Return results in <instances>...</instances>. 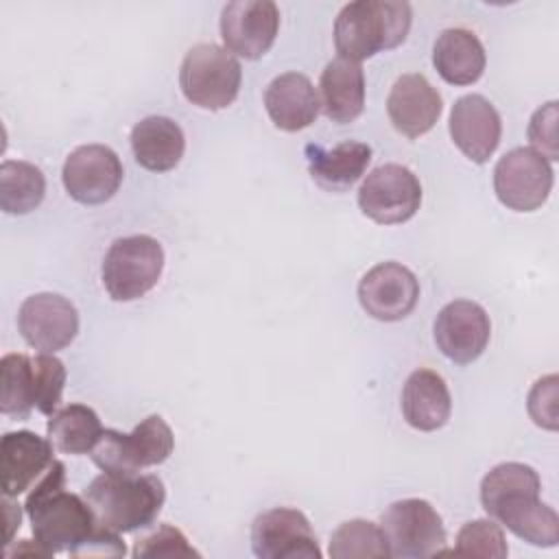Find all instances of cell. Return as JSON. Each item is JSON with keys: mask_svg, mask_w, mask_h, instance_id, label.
Here are the masks:
<instances>
[{"mask_svg": "<svg viewBox=\"0 0 559 559\" xmlns=\"http://www.w3.org/2000/svg\"><path fill=\"white\" fill-rule=\"evenodd\" d=\"M48 439L63 454H90L103 435L98 415L85 404H68L57 408L48 419Z\"/></svg>", "mask_w": 559, "mask_h": 559, "instance_id": "obj_26", "label": "cell"}, {"mask_svg": "<svg viewBox=\"0 0 559 559\" xmlns=\"http://www.w3.org/2000/svg\"><path fill=\"white\" fill-rule=\"evenodd\" d=\"M391 557L424 559L445 550V526L437 509L421 498L393 502L380 520Z\"/></svg>", "mask_w": 559, "mask_h": 559, "instance_id": "obj_8", "label": "cell"}, {"mask_svg": "<svg viewBox=\"0 0 559 559\" xmlns=\"http://www.w3.org/2000/svg\"><path fill=\"white\" fill-rule=\"evenodd\" d=\"M131 151L142 168L166 173L181 162L186 138L173 118L146 116L131 129Z\"/></svg>", "mask_w": 559, "mask_h": 559, "instance_id": "obj_23", "label": "cell"}, {"mask_svg": "<svg viewBox=\"0 0 559 559\" xmlns=\"http://www.w3.org/2000/svg\"><path fill=\"white\" fill-rule=\"evenodd\" d=\"M264 107L271 122L282 131H301L310 127L321 109L312 81L301 72L275 76L264 92Z\"/></svg>", "mask_w": 559, "mask_h": 559, "instance_id": "obj_20", "label": "cell"}, {"mask_svg": "<svg viewBox=\"0 0 559 559\" xmlns=\"http://www.w3.org/2000/svg\"><path fill=\"white\" fill-rule=\"evenodd\" d=\"M280 31V9L271 0H234L223 7L221 37L231 55L260 59Z\"/></svg>", "mask_w": 559, "mask_h": 559, "instance_id": "obj_13", "label": "cell"}, {"mask_svg": "<svg viewBox=\"0 0 559 559\" xmlns=\"http://www.w3.org/2000/svg\"><path fill=\"white\" fill-rule=\"evenodd\" d=\"M55 463V445L31 430L7 432L0 441L2 496L15 498L31 489Z\"/></svg>", "mask_w": 559, "mask_h": 559, "instance_id": "obj_18", "label": "cell"}, {"mask_svg": "<svg viewBox=\"0 0 559 559\" xmlns=\"http://www.w3.org/2000/svg\"><path fill=\"white\" fill-rule=\"evenodd\" d=\"M421 205V183L402 164L373 168L358 188V207L380 225L406 223Z\"/></svg>", "mask_w": 559, "mask_h": 559, "instance_id": "obj_9", "label": "cell"}, {"mask_svg": "<svg viewBox=\"0 0 559 559\" xmlns=\"http://www.w3.org/2000/svg\"><path fill=\"white\" fill-rule=\"evenodd\" d=\"M419 299V282L411 269L400 262H380L358 282V301L362 310L378 321H400L413 312Z\"/></svg>", "mask_w": 559, "mask_h": 559, "instance_id": "obj_16", "label": "cell"}, {"mask_svg": "<svg viewBox=\"0 0 559 559\" xmlns=\"http://www.w3.org/2000/svg\"><path fill=\"white\" fill-rule=\"evenodd\" d=\"M96 524L114 533H133L151 526L166 500L159 476L109 474L96 476L83 491Z\"/></svg>", "mask_w": 559, "mask_h": 559, "instance_id": "obj_3", "label": "cell"}, {"mask_svg": "<svg viewBox=\"0 0 559 559\" xmlns=\"http://www.w3.org/2000/svg\"><path fill=\"white\" fill-rule=\"evenodd\" d=\"M133 557H199V552L179 528L159 524L151 535L135 542Z\"/></svg>", "mask_w": 559, "mask_h": 559, "instance_id": "obj_32", "label": "cell"}, {"mask_svg": "<svg viewBox=\"0 0 559 559\" xmlns=\"http://www.w3.org/2000/svg\"><path fill=\"white\" fill-rule=\"evenodd\" d=\"M456 555L504 559L509 555L502 526L496 520H472L456 535Z\"/></svg>", "mask_w": 559, "mask_h": 559, "instance_id": "obj_30", "label": "cell"}, {"mask_svg": "<svg viewBox=\"0 0 559 559\" xmlns=\"http://www.w3.org/2000/svg\"><path fill=\"white\" fill-rule=\"evenodd\" d=\"M240 61L218 44L192 46L179 68V87L183 96L210 111L225 109L240 92Z\"/></svg>", "mask_w": 559, "mask_h": 559, "instance_id": "obj_6", "label": "cell"}, {"mask_svg": "<svg viewBox=\"0 0 559 559\" xmlns=\"http://www.w3.org/2000/svg\"><path fill=\"white\" fill-rule=\"evenodd\" d=\"M557 100L542 105L528 122V140L533 151L544 155L548 162L559 159V140H557Z\"/></svg>", "mask_w": 559, "mask_h": 559, "instance_id": "obj_33", "label": "cell"}, {"mask_svg": "<svg viewBox=\"0 0 559 559\" xmlns=\"http://www.w3.org/2000/svg\"><path fill=\"white\" fill-rule=\"evenodd\" d=\"M22 338L46 354L68 347L79 332V312L70 299L57 293H35L17 310Z\"/></svg>", "mask_w": 559, "mask_h": 559, "instance_id": "obj_14", "label": "cell"}, {"mask_svg": "<svg viewBox=\"0 0 559 559\" xmlns=\"http://www.w3.org/2000/svg\"><path fill=\"white\" fill-rule=\"evenodd\" d=\"M251 550L260 559H321L308 518L290 507L262 511L253 520Z\"/></svg>", "mask_w": 559, "mask_h": 559, "instance_id": "obj_11", "label": "cell"}, {"mask_svg": "<svg viewBox=\"0 0 559 559\" xmlns=\"http://www.w3.org/2000/svg\"><path fill=\"white\" fill-rule=\"evenodd\" d=\"M489 336V314L480 304L469 299L445 304L435 319V343L439 352L456 365L474 362L485 352Z\"/></svg>", "mask_w": 559, "mask_h": 559, "instance_id": "obj_15", "label": "cell"}, {"mask_svg": "<svg viewBox=\"0 0 559 559\" xmlns=\"http://www.w3.org/2000/svg\"><path fill=\"white\" fill-rule=\"evenodd\" d=\"M61 179L66 192L74 201L98 205L118 192L122 183V164L109 146L83 144L66 157Z\"/></svg>", "mask_w": 559, "mask_h": 559, "instance_id": "obj_12", "label": "cell"}, {"mask_svg": "<svg viewBox=\"0 0 559 559\" xmlns=\"http://www.w3.org/2000/svg\"><path fill=\"white\" fill-rule=\"evenodd\" d=\"M413 22V9L402 0H356L341 9L334 22V46L341 59L360 63L400 46Z\"/></svg>", "mask_w": 559, "mask_h": 559, "instance_id": "obj_4", "label": "cell"}, {"mask_svg": "<svg viewBox=\"0 0 559 559\" xmlns=\"http://www.w3.org/2000/svg\"><path fill=\"white\" fill-rule=\"evenodd\" d=\"M35 365V380H37V402L35 411L44 415H52L61 402L63 384H66V367L52 354H37L33 356Z\"/></svg>", "mask_w": 559, "mask_h": 559, "instance_id": "obj_31", "label": "cell"}, {"mask_svg": "<svg viewBox=\"0 0 559 559\" xmlns=\"http://www.w3.org/2000/svg\"><path fill=\"white\" fill-rule=\"evenodd\" d=\"M164 271V249L146 234L124 236L111 242L103 260V284L111 299L135 301L153 290Z\"/></svg>", "mask_w": 559, "mask_h": 559, "instance_id": "obj_7", "label": "cell"}, {"mask_svg": "<svg viewBox=\"0 0 559 559\" xmlns=\"http://www.w3.org/2000/svg\"><path fill=\"white\" fill-rule=\"evenodd\" d=\"M321 109L325 118L338 124L354 122L365 109V72L360 63L347 59H332L319 81Z\"/></svg>", "mask_w": 559, "mask_h": 559, "instance_id": "obj_22", "label": "cell"}, {"mask_svg": "<svg viewBox=\"0 0 559 559\" xmlns=\"http://www.w3.org/2000/svg\"><path fill=\"white\" fill-rule=\"evenodd\" d=\"M24 511L31 520L35 539L50 555L68 552L70 557H76L81 546L98 528L85 498L66 489V467L57 459L31 487Z\"/></svg>", "mask_w": 559, "mask_h": 559, "instance_id": "obj_2", "label": "cell"}, {"mask_svg": "<svg viewBox=\"0 0 559 559\" xmlns=\"http://www.w3.org/2000/svg\"><path fill=\"white\" fill-rule=\"evenodd\" d=\"M46 197L44 173L22 159L0 164V207L7 214H28Z\"/></svg>", "mask_w": 559, "mask_h": 559, "instance_id": "obj_27", "label": "cell"}, {"mask_svg": "<svg viewBox=\"0 0 559 559\" xmlns=\"http://www.w3.org/2000/svg\"><path fill=\"white\" fill-rule=\"evenodd\" d=\"M175 448L170 426L162 415H148L131 432L105 428L90 450L92 461L109 474H140L164 463Z\"/></svg>", "mask_w": 559, "mask_h": 559, "instance_id": "obj_5", "label": "cell"}, {"mask_svg": "<svg viewBox=\"0 0 559 559\" xmlns=\"http://www.w3.org/2000/svg\"><path fill=\"white\" fill-rule=\"evenodd\" d=\"M332 559H380L391 557L382 528L369 520L343 522L330 537Z\"/></svg>", "mask_w": 559, "mask_h": 559, "instance_id": "obj_29", "label": "cell"}, {"mask_svg": "<svg viewBox=\"0 0 559 559\" xmlns=\"http://www.w3.org/2000/svg\"><path fill=\"white\" fill-rule=\"evenodd\" d=\"M2 502H4V515H7V546L11 544V539H13V531L15 528H20V520H22V511H20V504H15V502H11V498L9 496H4L2 498Z\"/></svg>", "mask_w": 559, "mask_h": 559, "instance_id": "obj_35", "label": "cell"}, {"mask_svg": "<svg viewBox=\"0 0 559 559\" xmlns=\"http://www.w3.org/2000/svg\"><path fill=\"white\" fill-rule=\"evenodd\" d=\"M0 411L7 417L26 419L37 402V380L33 358L26 354H7L0 360Z\"/></svg>", "mask_w": 559, "mask_h": 559, "instance_id": "obj_28", "label": "cell"}, {"mask_svg": "<svg viewBox=\"0 0 559 559\" xmlns=\"http://www.w3.org/2000/svg\"><path fill=\"white\" fill-rule=\"evenodd\" d=\"M448 129L452 142L467 159L485 164L500 144L502 120L485 96L465 94L452 105Z\"/></svg>", "mask_w": 559, "mask_h": 559, "instance_id": "obj_17", "label": "cell"}, {"mask_svg": "<svg viewBox=\"0 0 559 559\" xmlns=\"http://www.w3.org/2000/svg\"><path fill=\"white\" fill-rule=\"evenodd\" d=\"M452 413V397L445 380L432 369H415L402 391V415L408 426L421 432L443 428Z\"/></svg>", "mask_w": 559, "mask_h": 559, "instance_id": "obj_21", "label": "cell"}, {"mask_svg": "<svg viewBox=\"0 0 559 559\" xmlns=\"http://www.w3.org/2000/svg\"><path fill=\"white\" fill-rule=\"evenodd\" d=\"M443 109L441 94L430 85L424 74H402L386 98V114L395 131L406 138H419L428 133L439 120Z\"/></svg>", "mask_w": 559, "mask_h": 559, "instance_id": "obj_19", "label": "cell"}, {"mask_svg": "<svg viewBox=\"0 0 559 559\" xmlns=\"http://www.w3.org/2000/svg\"><path fill=\"white\" fill-rule=\"evenodd\" d=\"M306 157L308 170L321 188L343 192L365 175L371 162V146L354 140H345L332 148L308 144Z\"/></svg>", "mask_w": 559, "mask_h": 559, "instance_id": "obj_24", "label": "cell"}, {"mask_svg": "<svg viewBox=\"0 0 559 559\" xmlns=\"http://www.w3.org/2000/svg\"><path fill=\"white\" fill-rule=\"evenodd\" d=\"M432 63L445 83L472 85L483 76L487 55L472 31L445 28L432 46Z\"/></svg>", "mask_w": 559, "mask_h": 559, "instance_id": "obj_25", "label": "cell"}, {"mask_svg": "<svg viewBox=\"0 0 559 559\" xmlns=\"http://www.w3.org/2000/svg\"><path fill=\"white\" fill-rule=\"evenodd\" d=\"M539 474L524 463L509 461L489 469L480 483V504L491 520L520 539L552 548L559 542V518L539 500Z\"/></svg>", "mask_w": 559, "mask_h": 559, "instance_id": "obj_1", "label": "cell"}, {"mask_svg": "<svg viewBox=\"0 0 559 559\" xmlns=\"http://www.w3.org/2000/svg\"><path fill=\"white\" fill-rule=\"evenodd\" d=\"M557 384L559 378L555 373L539 378L533 389L528 391V415L531 419L544 428V430H557L559 417H557Z\"/></svg>", "mask_w": 559, "mask_h": 559, "instance_id": "obj_34", "label": "cell"}, {"mask_svg": "<svg viewBox=\"0 0 559 559\" xmlns=\"http://www.w3.org/2000/svg\"><path fill=\"white\" fill-rule=\"evenodd\" d=\"M493 190L498 201L509 210H539L552 190V166L537 151L518 146L498 159Z\"/></svg>", "mask_w": 559, "mask_h": 559, "instance_id": "obj_10", "label": "cell"}]
</instances>
